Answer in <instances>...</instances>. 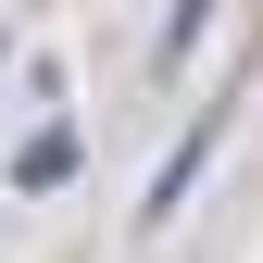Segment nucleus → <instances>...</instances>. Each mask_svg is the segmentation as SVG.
Returning <instances> with one entry per match:
<instances>
[{"label": "nucleus", "instance_id": "obj_1", "mask_svg": "<svg viewBox=\"0 0 263 263\" xmlns=\"http://www.w3.org/2000/svg\"><path fill=\"white\" fill-rule=\"evenodd\" d=\"M13 176H25V188H63V176H76V138H63V125H50V138H25Z\"/></svg>", "mask_w": 263, "mask_h": 263}]
</instances>
